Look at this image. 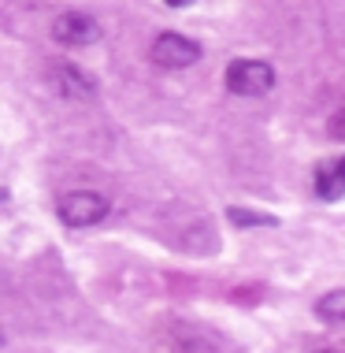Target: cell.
Masks as SVG:
<instances>
[{
    "label": "cell",
    "mask_w": 345,
    "mask_h": 353,
    "mask_svg": "<svg viewBox=\"0 0 345 353\" xmlns=\"http://www.w3.org/2000/svg\"><path fill=\"white\" fill-rule=\"evenodd\" d=\"M108 197L97 194V190H71V194H63L60 201H56V216L63 219L67 227H74V231H85V227H97L108 219Z\"/></svg>",
    "instance_id": "cell-1"
},
{
    "label": "cell",
    "mask_w": 345,
    "mask_h": 353,
    "mask_svg": "<svg viewBox=\"0 0 345 353\" xmlns=\"http://www.w3.org/2000/svg\"><path fill=\"white\" fill-rule=\"evenodd\" d=\"M275 85V71L264 60H234L227 68V90L234 97H264Z\"/></svg>",
    "instance_id": "cell-2"
},
{
    "label": "cell",
    "mask_w": 345,
    "mask_h": 353,
    "mask_svg": "<svg viewBox=\"0 0 345 353\" xmlns=\"http://www.w3.org/2000/svg\"><path fill=\"white\" fill-rule=\"evenodd\" d=\"M149 56H152V63H160V68L178 71V68H194V63L200 60V45L175 34V30H167V34H160L156 41H152Z\"/></svg>",
    "instance_id": "cell-3"
},
{
    "label": "cell",
    "mask_w": 345,
    "mask_h": 353,
    "mask_svg": "<svg viewBox=\"0 0 345 353\" xmlns=\"http://www.w3.org/2000/svg\"><path fill=\"white\" fill-rule=\"evenodd\" d=\"M52 37L60 45H67V49H85V45L101 41V23L85 12H63L52 23Z\"/></svg>",
    "instance_id": "cell-4"
},
{
    "label": "cell",
    "mask_w": 345,
    "mask_h": 353,
    "mask_svg": "<svg viewBox=\"0 0 345 353\" xmlns=\"http://www.w3.org/2000/svg\"><path fill=\"white\" fill-rule=\"evenodd\" d=\"M49 82L63 93V97H74V101H90L93 93H97L90 74H82L79 68H67V63H60V68L49 71Z\"/></svg>",
    "instance_id": "cell-5"
},
{
    "label": "cell",
    "mask_w": 345,
    "mask_h": 353,
    "mask_svg": "<svg viewBox=\"0 0 345 353\" xmlns=\"http://www.w3.org/2000/svg\"><path fill=\"white\" fill-rule=\"evenodd\" d=\"M345 194V160H327L315 168V197L334 205Z\"/></svg>",
    "instance_id": "cell-6"
},
{
    "label": "cell",
    "mask_w": 345,
    "mask_h": 353,
    "mask_svg": "<svg viewBox=\"0 0 345 353\" xmlns=\"http://www.w3.org/2000/svg\"><path fill=\"white\" fill-rule=\"evenodd\" d=\"M315 316L323 323H331V327H338L345 323V290H327L320 301H315Z\"/></svg>",
    "instance_id": "cell-7"
},
{
    "label": "cell",
    "mask_w": 345,
    "mask_h": 353,
    "mask_svg": "<svg viewBox=\"0 0 345 353\" xmlns=\"http://www.w3.org/2000/svg\"><path fill=\"white\" fill-rule=\"evenodd\" d=\"M230 223L238 227H275V216H264V212H245V208H230Z\"/></svg>",
    "instance_id": "cell-8"
},
{
    "label": "cell",
    "mask_w": 345,
    "mask_h": 353,
    "mask_svg": "<svg viewBox=\"0 0 345 353\" xmlns=\"http://www.w3.org/2000/svg\"><path fill=\"white\" fill-rule=\"evenodd\" d=\"M164 4H171V8H189L194 0H164Z\"/></svg>",
    "instance_id": "cell-9"
},
{
    "label": "cell",
    "mask_w": 345,
    "mask_h": 353,
    "mask_svg": "<svg viewBox=\"0 0 345 353\" xmlns=\"http://www.w3.org/2000/svg\"><path fill=\"white\" fill-rule=\"evenodd\" d=\"M315 353H338V350H315Z\"/></svg>",
    "instance_id": "cell-10"
},
{
    "label": "cell",
    "mask_w": 345,
    "mask_h": 353,
    "mask_svg": "<svg viewBox=\"0 0 345 353\" xmlns=\"http://www.w3.org/2000/svg\"><path fill=\"white\" fill-rule=\"evenodd\" d=\"M0 346H4V327H0Z\"/></svg>",
    "instance_id": "cell-11"
}]
</instances>
